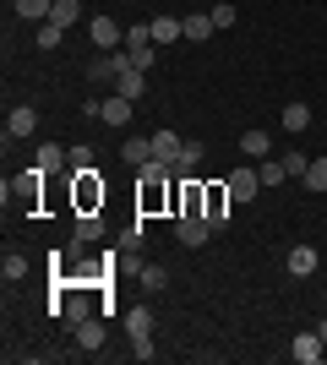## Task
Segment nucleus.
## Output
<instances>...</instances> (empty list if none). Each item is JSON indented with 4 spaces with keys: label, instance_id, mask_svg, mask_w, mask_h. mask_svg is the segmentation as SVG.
<instances>
[{
    "label": "nucleus",
    "instance_id": "c85d7f7f",
    "mask_svg": "<svg viewBox=\"0 0 327 365\" xmlns=\"http://www.w3.org/2000/svg\"><path fill=\"white\" fill-rule=\"evenodd\" d=\"M55 22H61V28H71V22H82V0H55Z\"/></svg>",
    "mask_w": 327,
    "mask_h": 365
},
{
    "label": "nucleus",
    "instance_id": "4be33fe9",
    "mask_svg": "<svg viewBox=\"0 0 327 365\" xmlns=\"http://www.w3.org/2000/svg\"><path fill=\"white\" fill-rule=\"evenodd\" d=\"M0 278H6V284H22V278H28V257H22V251H6V257H0Z\"/></svg>",
    "mask_w": 327,
    "mask_h": 365
},
{
    "label": "nucleus",
    "instance_id": "f704fd0d",
    "mask_svg": "<svg viewBox=\"0 0 327 365\" xmlns=\"http://www.w3.org/2000/svg\"><path fill=\"white\" fill-rule=\"evenodd\" d=\"M316 333H322V344H327V317H322V322H316Z\"/></svg>",
    "mask_w": 327,
    "mask_h": 365
},
{
    "label": "nucleus",
    "instance_id": "7ed1b4c3",
    "mask_svg": "<svg viewBox=\"0 0 327 365\" xmlns=\"http://www.w3.org/2000/svg\"><path fill=\"white\" fill-rule=\"evenodd\" d=\"M170 185H175V180L137 175V218H158V213H170Z\"/></svg>",
    "mask_w": 327,
    "mask_h": 365
},
{
    "label": "nucleus",
    "instance_id": "f8f14e48",
    "mask_svg": "<svg viewBox=\"0 0 327 365\" xmlns=\"http://www.w3.org/2000/svg\"><path fill=\"white\" fill-rule=\"evenodd\" d=\"M180 148H186L180 131H153V158H164L170 169H175V158H180Z\"/></svg>",
    "mask_w": 327,
    "mask_h": 365
},
{
    "label": "nucleus",
    "instance_id": "cd10ccee",
    "mask_svg": "<svg viewBox=\"0 0 327 365\" xmlns=\"http://www.w3.org/2000/svg\"><path fill=\"white\" fill-rule=\"evenodd\" d=\"M300 180H306V191H327V158H311V169H306V175H300Z\"/></svg>",
    "mask_w": 327,
    "mask_h": 365
},
{
    "label": "nucleus",
    "instance_id": "4468645a",
    "mask_svg": "<svg viewBox=\"0 0 327 365\" xmlns=\"http://www.w3.org/2000/svg\"><path fill=\"white\" fill-rule=\"evenodd\" d=\"M33 164H38V169H55V175H61V169H71V148H61V142H44Z\"/></svg>",
    "mask_w": 327,
    "mask_h": 365
},
{
    "label": "nucleus",
    "instance_id": "bb28decb",
    "mask_svg": "<svg viewBox=\"0 0 327 365\" xmlns=\"http://www.w3.org/2000/svg\"><path fill=\"white\" fill-rule=\"evenodd\" d=\"M55 11V0H16V16H28V22H49Z\"/></svg>",
    "mask_w": 327,
    "mask_h": 365
},
{
    "label": "nucleus",
    "instance_id": "aec40b11",
    "mask_svg": "<svg viewBox=\"0 0 327 365\" xmlns=\"http://www.w3.org/2000/svg\"><path fill=\"white\" fill-rule=\"evenodd\" d=\"M240 153H246V158H267V153H273V137H267V131H240Z\"/></svg>",
    "mask_w": 327,
    "mask_h": 365
},
{
    "label": "nucleus",
    "instance_id": "72a5a7b5",
    "mask_svg": "<svg viewBox=\"0 0 327 365\" xmlns=\"http://www.w3.org/2000/svg\"><path fill=\"white\" fill-rule=\"evenodd\" d=\"M71 169H93V148H88V142L71 148Z\"/></svg>",
    "mask_w": 327,
    "mask_h": 365
},
{
    "label": "nucleus",
    "instance_id": "f3484780",
    "mask_svg": "<svg viewBox=\"0 0 327 365\" xmlns=\"http://www.w3.org/2000/svg\"><path fill=\"white\" fill-rule=\"evenodd\" d=\"M71 333H77V344H82V349H104V322H98V317L77 322V327H71Z\"/></svg>",
    "mask_w": 327,
    "mask_h": 365
},
{
    "label": "nucleus",
    "instance_id": "c756f323",
    "mask_svg": "<svg viewBox=\"0 0 327 365\" xmlns=\"http://www.w3.org/2000/svg\"><path fill=\"white\" fill-rule=\"evenodd\" d=\"M164 284H170V273H164V267H153V262H147V267H142V289H164Z\"/></svg>",
    "mask_w": 327,
    "mask_h": 365
},
{
    "label": "nucleus",
    "instance_id": "2f4dec72",
    "mask_svg": "<svg viewBox=\"0 0 327 365\" xmlns=\"http://www.w3.org/2000/svg\"><path fill=\"white\" fill-rule=\"evenodd\" d=\"M125 55H131V66H137V71H147L158 49H153V44H131V49H125Z\"/></svg>",
    "mask_w": 327,
    "mask_h": 365
},
{
    "label": "nucleus",
    "instance_id": "f03ea898",
    "mask_svg": "<svg viewBox=\"0 0 327 365\" xmlns=\"http://www.w3.org/2000/svg\"><path fill=\"white\" fill-rule=\"evenodd\" d=\"M71 207H77V213H104V180H98V164L93 169H71Z\"/></svg>",
    "mask_w": 327,
    "mask_h": 365
},
{
    "label": "nucleus",
    "instance_id": "473e14b6",
    "mask_svg": "<svg viewBox=\"0 0 327 365\" xmlns=\"http://www.w3.org/2000/svg\"><path fill=\"white\" fill-rule=\"evenodd\" d=\"M284 169H289V175H306V169H311V158H306L300 148H289V153H284Z\"/></svg>",
    "mask_w": 327,
    "mask_h": 365
},
{
    "label": "nucleus",
    "instance_id": "1a4fd4ad",
    "mask_svg": "<svg viewBox=\"0 0 327 365\" xmlns=\"http://www.w3.org/2000/svg\"><path fill=\"white\" fill-rule=\"evenodd\" d=\"M289 354H295L300 365H316V360L327 354V344H322V333H300L295 344H289Z\"/></svg>",
    "mask_w": 327,
    "mask_h": 365
},
{
    "label": "nucleus",
    "instance_id": "20e7f679",
    "mask_svg": "<svg viewBox=\"0 0 327 365\" xmlns=\"http://www.w3.org/2000/svg\"><path fill=\"white\" fill-rule=\"evenodd\" d=\"M229 207H234L229 180H207V207H202V218L213 224V235H218V229H229Z\"/></svg>",
    "mask_w": 327,
    "mask_h": 365
},
{
    "label": "nucleus",
    "instance_id": "7c9ffc66",
    "mask_svg": "<svg viewBox=\"0 0 327 365\" xmlns=\"http://www.w3.org/2000/svg\"><path fill=\"white\" fill-rule=\"evenodd\" d=\"M207 16H213V28H234V16H240V11H234L229 0H218V6H213Z\"/></svg>",
    "mask_w": 327,
    "mask_h": 365
},
{
    "label": "nucleus",
    "instance_id": "9d476101",
    "mask_svg": "<svg viewBox=\"0 0 327 365\" xmlns=\"http://www.w3.org/2000/svg\"><path fill=\"white\" fill-rule=\"evenodd\" d=\"M207 235H213L207 218H175V240H180V245H202Z\"/></svg>",
    "mask_w": 327,
    "mask_h": 365
},
{
    "label": "nucleus",
    "instance_id": "5701e85b",
    "mask_svg": "<svg viewBox=\"0 0 327 365\" xmlns=\"http://www.w3.org/2000/svg\"><path fill=\"white\" fill-rule=\"evenodd\" d=\"M104 235V218L98 213H77V245H93Z\"/></svg>",
    "mask_w": 327,
    "mask_h": 365
},
{
    "label": "nucleus",
    "instance_id": "ddd939ff",
    "mask_svg": "<svg viewBox=\"0 0 327 365\" xmlns=\"http://www.w3.org/2000/svg\"><path fill=\"white\" fill-rule=\"evenodd\" d=\"M180 28H186V38H191V44H207V38L218 33L207 11H191V16H180Z\"/></svg>",
    "mask_w": 327,
    "mask_h": 365
},
{
    "label": "nucleus",
    "instance_id": "6ab92c4d",
    "mask_svg": "<svg viewBox=\"0 0 327 365\" xmlns=\"http://www.w3.org/2000/svg\"><path fill=\"white\" fill-rule=\"evenodd\" d=\"M289 273H295V278L316 273V245H295V251H289Z\"/></svg>",
    "mask_w": 327,
    "mask_h": 365
},
{
    "label": "nucleus",
    "instance_id": "a878e982",
    "mask_svg": "<svg viewBox=\"0 0 327 365\" xmlns=\"http://www.w3.org/2000/svg\"><path fill=\"white\" fill-rule=\"evenodd\" d=\"M256 175H262V185H284V180H289V169H284V158H273V153H267L262 164H256Z\"/></svg>",
    "mask_w": 327,
    "mask_h": 365
},
{
    "label": "nucleus",
    "instance_id": "f257e3e1",
    "mask_svg": "<svg viewBox=\"0 0 327 365\" xmlns=\"http://www.w3.org/2000/svg\"><path fill=\"white\" fill-rule=\"evenodd\" d=\"M44 175H49V169H38V164L22 169L16 180L0 185V202H6V207H11V202H22L28 213H38V207H44Z\"/></svg>",
    "mask_w": 327,
    "mask_h": 365
},
{
    "label": "nucleus",
    "instance_id": "393cba45",
    "mask_svg": "<svg viewBox=\"0 0 327 365\" xmlns=\"http://www.w3.org/2000/svg\"><path fill=\"white\" fill-rule=\"evenodd\" d=\"M33 44H38V49H61L66 44V28L49 16V22H38V38H33Z\"/></svg>",
    "mask_w": 327,
    "mask_h": 365
},
{
    "label": "nucleus",
    "instance_id": "2eb2a0df",
    "mask_svg": "<svg viewBox=\"0 0 327 365\" xmlns=\"http://www.w3.org/2000/svg\"><path fill=\"white\" fill-rule=\"evenodd\" d=\"M142 76H147V71H137V66H125V71L115 76V93H125V98H131V104H137L142 93H147V82H142Z\"/></svg>",
    "mask_w": 327,
    "mask_h": 365
},
{
    "label": "nucleus",
    "instance_id": "b1692460",
    "mask_svg": "<svg viewBox=\"0 0 327 365\" xmlns=\"http://www.w3.org/2000/svg\"><path fill=\"white\" fill-rule=\"evenodd\" d=\"M306 125H311V104H284V131H306Z\"/></svg>",
    "mask_w": 327,
    "mask_h": 365
},
{
    "label": "nucleus",
    "instance_id": "423d86ee",
    "mask_svg": "<svg viewBox=\"0 0 327 365\" xmlns=\"http://www.w3.org/2000/svg\"><path fill=\"white\" fill-rule=\"evenodd\" d=\"M88 38L98 44V55H109V49H125V28H115L109 16H93V22H88Z\"/></svg>",
    "mask_w": 327,
    "mask_h": 365
},
{
    "label": "nucleus",
    "instance_id": "a211bd4d",
    "mask_svg": "<svg viewBox=\"0 0 327 365\" xmlns=\"http://www.w3.org/2000/svg\"><path fill=\"white\" fill-rule=\"evenodd\" d=\"M202 142H197V137H186V148H180V158H175V180H180V175H191V169H197V164H202Z\"/></svg>",
    "mask_w": 327,
    "mask_h": 365
},
{
    "label": "nucleus",
    "instance_id": "dca6fc26",
    "mask_svg": "<svg viewBox=\"0 0 327 365\" xmlns=\"http://www.w3.org/2000/svg\"><path fill=\"white\" fill-rule=\"evenodd\" d=\"M125 333H131V338L153 333V305H131V311H125Z\"/></svg>",
    "mask_w": 327,
    "mask_h": 365
},
{
    "label": "nucleus",
    "instance_id": "9b49d317",
    "mask_svg": "<svg viewBox=\"0 0 327 365\" xmlns=\"http://www.w3.org/2000/svg\"><path fill=\"white\" fill-rule=\"evenodd\" d=\"M120 158H125L131 169H142L147 158H153V131H147V137H125V142H120Z\"/></svg>",
    "mask_w": 327,
    "mask_h": 365
},
{
    "label": "nucleus",
    "instance_id": "6e6552de",
    "mask_svg": "<svg viewBox=\"0 0 327 365\" xmlns=\"http://www.w3.org/2000/svg\"><path fill=\"white\" fill-rule=\"evenodd\" d=\"M98 120H104V125H131V98H125V93L98 98Z\"/></svg>",
    "mask_w": 327,
    "mask_h": 365
},
{
    "label": "nucleus",
    "instance_id": "412c9836",
    "mask_svg": "<svg viewBox=\"0 0 327 365\" xmlns=\"http://www.w3.org/2000/svg\"><path fill=\"white\" fill-rule=\"evenodd\" d=\"M175 38H186L180 16H153V44H175Z\"/></svg>",
    "mask_w": 327,
    "mask_h": 365
},
{
    "label": "nucleus",
    "instance_id": "0eeeda50",
    "mask_svg": "<svg viewBox=\"0 0 327 365\" xmlns=\"http://www.w3.org/2000/svg\"><path fill=\"white\" fill-rule=\"evenodd\" d=\"M33 131H38V109L16 104L11 115H6V142H22V137H33Z\"/></svg>",
    "mask_w": 327,
    "mask_h": 365
},
{
    "label": "nucleus",
    "instance_id": "39448f33",
    "mask_svg": "<svg viewBox=\"0 0 327 365\" xmlns=\"http://www.w3.org/2000/svg\"><path fill=\"white\" fill-rule=\"evenodd\" d=\"M224 180H229V197H234V202H251L256 191H262V175H256L251 164H234Z\"/></svg>",
    "mask_w": 327,
    "mask_h": 365
}]
</instances>
